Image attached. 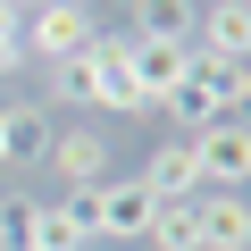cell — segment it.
Returning <instances> with one entry per match:
<instances>
[{"label":"cell","instance_id":"6da1fadb","mask_svg":"<svg viewBox=\"0 0 251 251\" xmlns=\"http://www.w3.org/2000/svg\"><path fill=\"white\" fill-rule=\"evenodd\" d=\"M59 201L84 218L92 243H143V234H151V209H159L134 176H126V184H84V193H59Z\"/></svg>","mask_w":251,"mask_h":251},{"label":"cell","instance_id":"7a4b0ae2","mask_svg":"<svg viewBox=\"0 0 251 251\" xmlns=\"http://www.w3.org/2000/svg\"><path fill=\"white\" fill-rule=\"evenodd\" d=\"M184 143H193L201 193H243L251 184V117H218V126H201V134H184Z\"/></svg>","mask_w":251,"mask_h":251},{"label":"cell","instance_id":"3957f363","mask_svg":"<svg viewBox=\"0 0 251 251\" xmlns=\"http://www.w3.org/2000/svg\"><path fill=\"white\" fill-rule=\"evenodd\" d=\"M92 34H100V25H92V9H84V0H42L34 17H17V42H25V59H42V67L75 59Z\"/></svg>","mask_w":251,"mask_h":251},{"label":"cell","instance_id":"277c9868","mask_svg":"<svg viewBox=\"0 0 251 251\" xmlns=\"http://www.w3.org/2000/svg\"><path fill=\"white\" fill-rule=\"evenodd\" d=\"M42 168H50L67 193H84V184H109V134H100V126H50V151H42Z\"/></svg>","mask_w":251,"mask_h":251},{"label":"cell","instance_id":"5b68a950","mask_svg":"<svg viewBox=\"0 0 251 251\" xmlns=\"http://www.w3.org/2000/svg\"><path fill=\"white\" fill-rule=\"evenodd\" d=\"M126 67H134V84H143V100L159 109L184 75H193V42H168V34H126Z\"/></svg>","mask_w":251,"mask_h":251},{"label":"cell","instance_id":"8992f818","mask_svg":"<svg viewBox=\"0 0 251 251\" xmlns=\"http://www.w3.org/2000/svg\"><path fill=\"white\" fill-rule=\"evenodd\" d=\"M193 59H218V67L251 59V9L243 0H209V9L193 17Z\"/></svg>","mask_w":251,"mask_h":251},{"label":"cell","instance_id":"52a82bcc","mask_svg":"<svg viewBox=\"0 0 251 251\" xmlns=\"http://www.w3.org/2000/svg\"><path fill=\"white\" fill-rule=\"evenodd\" d=\"M159 109L176 117V134H201V126H218V117H226V67H218V59H193V75H184Z\"/></svg>","mask_w":251,"mask_h":251},{"label":"cell","instance_id":"ba28073f","mask_svg":"<svg viewBox=\"0 0 251 251\" xmlns=\"http://www.w3.org/2000/svg\"><path fill=\"white\" fill-rule=\"evenodd\" d=\"M134 184H143L151 201H193V193H201V168H193V143H184V134H168V143H159V151L143 159V176H134Z\"/></svg>","mask_w":251,"mask_h":251},{"label":"cell","instance_id":"9c48e42d","mask_svg":"<svg viewBox=\"0 0 251 251\" xmlns=\"http://www.w3.org/2000/svg\"><path fill=\"white\" fill-rule=\"evenodd\" d=\"M193 218H201V251H251V201L243 193H201Z\"/></svg>","mask_w":251,"mask_h":251},{"label":"cell","instance_id":"30bf717a","mask_svg":"<svg viewBox=\"0 0 251 251\" xmlns=\"http://www.w3.org/2000/svg\"><path fill=\"white\" fill-rule=\"evenodd\" d=\"M92 109H117V117H143V109H151L143 84H134V67H126V34H109V59H100V92H92Z\"/></svg>","mask_w":251,"mask_h":251},{"label":"cell","instance_id":"8fae6325","mask_svg":"<svg viewBox=\"0 0 251 251\" xmlns=\"http://www.w3.org/2000/svg\"><path fill=\"white\" fill-rule=\"evenodd\" d=\"M100 59H109V34H92L75 59H59V67H50V92L75 100V109H92V92H100Z\"/></svg>","mask_w":251,"mask_h":251},{"label":"cell","instance_id":"7c38bea8","mask_svg":"<svg viewBox=\"0 0 251 251\" xmlns=\"http://www.w3.org/2000/svg\"><path fill=\"white\" fill-rule=\"evenodd\" d=\"M50 151V117L42 109H0V168H25Z\"/></svg>","mask_w":251,"mask_h":251},{"label":"cell","instance_id":"4fadbf2b","mask_svg":"<svg viewBox=\"0 0 251 251\" xmlns=\"http://www.w3.org/2000/svg\"><path fill=\"white\" fill-rule=\"evenodd\" d=\"M126 17H134V25H126V34H168V42H193V0H126Z\"/></svg>","mask_w":251,"mask_h":251},{"label":"cell","instance_id":"5bb4252c","mask_svg":"<svg viewBox=\"0 0 251 251\" xmlns=\"http://www.w3.org/2000/svg\"><path fill=\"white\" fill-rule=\"evenodd\" d=\"M193 201H201V193H193ZM193 201H159L143 243H151V251H201V218H193Z\"/></svg>","mask_w":251,"mask_h":251},{"label":"cell","instance_id":"9a60e30c","mask_svg":"<svg viewBox=\"0 0 251 251\" xmlns=\"http://www.w3.org/2000/svg\"><path fill=\"white\" fill-rule=\"evenodd\" d=\"M34 251H92V234L67 201H34Z\"/></svg>","mask_w":251,"mask_h":251},{"label":"cell","instance_id":"2e32d148","mask_svg":"<svg viewBox=\"0 0 251 251\" xmlns=\"http://www.w3.org/2000/svg\"><path fill=\"white\" fill-rule=\"evenodd\" d=\"M0 251H34V193L0 201Z\"/></svg>","mask_w":251,"mask_h":251},{"label":"cell","instance_id":"e0dca14e","mask_svg":"<svg viewBox=\"0 0 251 251\" xmlns=\"http://www.w3.org/2000/svg\"><path fill=\"white\" fill-rule=\"evenodd\" d=\"M17 67H25V42H17V17L0 9V75H17Z\"/></svg>","mask_w":251,"mask_h":251},{"label":"cell","instance_id":"ac0fdd59","mask_svg":"<svg viewBox=\"0 0 251 251\" xmlns=\"http://www.w3.org/2000/svg\"><path fill=\"white\" fill-rule=\"evenodd\" d=\"M0 9H9V17H34V9H42V0H0Z\"/></svg>","mask_w":251,"mask_h":251},{"label":"cell","instance_id":"d6986e66","mask_svg":"<svg viewBox=\"0 0 251 251\" xmlns=\"http://www.w3.org/2000/svg\"><path fill=\"white\" fill-rule=\"evenodd\" d=\"M243 9H251V0H243Z\"/></svg>","mask_w":251,"mask_h":251}]
</instances>
